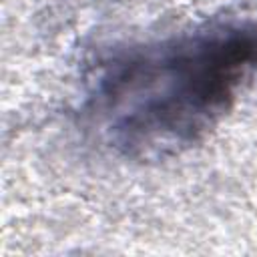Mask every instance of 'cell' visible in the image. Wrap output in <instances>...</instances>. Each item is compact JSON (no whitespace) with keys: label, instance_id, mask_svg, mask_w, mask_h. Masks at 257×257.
Here are the masks:
<instances>
[{"label":"cell","instance_id":"cell-1","mask_svg":"<svg viewBox=\"0 0 257 257\" xmlns=\"http://www.w3.org/2000/svg\"><path fill=\"white\" fill-rule=\"evenodd\" d=\"M255 68V24H209L106 64L92 94V114L112 147L126 155L177 153L229 110Z\"/></svg>","mask_w":257,"mask_h":257}]
</instances>
